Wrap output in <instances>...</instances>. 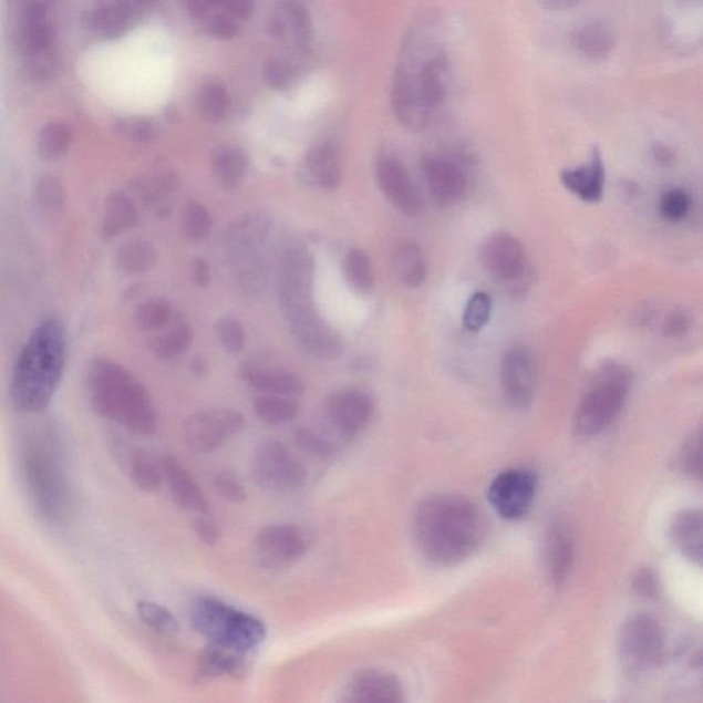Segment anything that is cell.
Instances as JSON below:
<instances>
[{
    "instance_id": "obj_50",
    "label": "cell",
    "mask_w": 703,
    "mask_h": 703,
    "mask_svg": "<svg viewBox=\"0 0 703 703\" xmlns=\"http://www.w3.org/2000/svg\"><path fill=\"white\" fill-rule=\"evenodd\" d=\"M680 471L690 477H701V433L691 434L679 456Z\"/></svg>"
},
{
    "instance_id": "obj_45",
    "label": "cell",
    "mask_w": 703,
    "mask_h": 703,
    "mask_svg": "<svg viewBox=\"0 0 703 703\" xmlns=\"http://www.w3.org/2000/svg\"><path fill=\"white\" fill-rule=\"evenodd\" d=\"M294 443L306 454L322 459L333 456L337 451V445L331 440L310 427H300L294 434Z\"/></svg>"
},
{
    "instance_id": "obj_23",
    "label": "cell",
    "mask_w": 703,
    "mask_h": 703,
    "mask_svg": "<svg viewBox=\"0 0 703 703\" xmlns=\"http://www.w3.org/2000/svg\"><path fill=\"white\" fill-rule=\"evenodd\" d=\"M164 482L176 505L196 514H209V503L192 473L174 456H164Z\"/></svg>"
},
{
    "instance_id": "obj_59",
    "label": "cell",
    "mask_w": 703,
    "mask_h": 703,
    "mask_svg": "<svg viewBox=\"0 0 703 703\" xmlns=\"http://www.w3.org/2000/svg\"><path fill=\"white\" fill-rule=\"evenodd\" d=\"M548 10L565 11L576 8L582 0H539Z\"/></svg>"
},
{
    "instance_id": "obj_30",
    "label": "cell",
    "mask_w": 703,
    "mask_h": 703,
    "mask_svg": "<svg viewBox=\"0 0 703 703\" xmlns=\"http://www.w3.org/2000/svg\"><path fill=\"white\" fill-rule=\"evenodd\" d=\"M211 170L217 182L225 188H236L241 185L248 173V157L242 148L223 145L211 152Z\"/></svg>"
},
{
    "instance_id": "obj_55",
    "label": "cell",
    "mask_w": 703,
    "mask_h": 703,
    "mask_svg": "<svg viewBox=\"0 0 703 703\" xmlns=\"http://www.w3.org/2000/svg\"><path fill=\"white\" fill-rule=\"evenodd\" d=\"M633 588L639 596L645 598L657 597V592H659V581H657L653 570L648 568L639 570L638 573L634 575Z\"/></svg>"
},
{
    "instance_id": "obj_12",
    "label": "cell",
    "mask_w": 703,
    "mask_h": 703,
    "mask_svg": "<svg viewBox=\"0 0 703 703\" xmlns=\"http://www.w3.org/2000/svg\"><path fill=\"white\" fill-rule=\"evenodd\" d=\"M312 531L299 524H272L255 537L257 561L267 569H283L299 562L310 552Z\"/></svg>"
},
{
    "instance_id": "obj_20",
    "label": "cell",
    "mask_w": 703,
    "mask_h": 703,
    "mask_svg": "<svg viewBox=\"0 0 703 703\" xmlns=\"http://www.w3.org/2000/svg\"><path fill=\"white\" fill-rule=\"evenodd\" d=\"M345 700L354 703H400L404 701V689L396 674L365 669L354 674L348 684Z\"/></svg>"
},
{
    "instance_id": "obj_53",
    "label": "cell",
    "mask_w": 703,
    "mask_h": 703,
    "mask_svg": "<svg viewBox=\"0 0 703 703\" xmlns=\"http://www.w3.org/2000/svg\"><path fill=\"white\" fill-rule=\"evenodd\" d=\"M691 324L693 323H691L689 313L676 308V310L669 312L662 322V334L669 339H680L689 333Z\"/></svg>"
},
{
    "instance_id": "obj_32",
    "label": "cell",
    "mask_w": 703,
    "mask_h": 703,
    "mask_svg": "<svg viewBox=\"0 0 703 703\" xmlns=\"http://www.w3.org/2000/svg\"><path fill=\"white\" fill-rule=\"evenodd\" d=\"M138 220V211L127 194L113 193L108 196L105 209L104 234L108 238L128 231Z\"/></svg>"
},
{
    "instance_id": "obj_9",
    "label": "cell",
    "mask_w": 703,
    "mask_h": 703,
    "mask_svg": "<svg viewBox=\"0 0 703 703\" xmlns=\"http://www.w3.org/2000/svg\"><path fill=\"white\" fill-rule=\"evenodd\" d=\"M19 43L33 79L53 76L59 66V40L49 0H25L19 17Z\"/></svg>"
},
{
    "instance_id": "obj_36",
    "label": "cell",
    "mask_w": 703,
    "mask_h": 703,
    "mask_svg": "<svg viewBox=\"0 0 703 703\" xmlns=\"http://www.w3.org/2000/svg\"><path fill=\"white\" fill-rule=\"evenodd\" d=\"M255 413L257 418L267 425H285L299 414V404L293 397L262 394L255 400Z\"/></svg>"
},
{
    "instance_id": "obj_25",
    "label": "cell",
    "mask_w": 703,
    "mask_h": 703,
    "mask_svg": "<svg viewBox=\"0 0 703 703\" xmlns=\"http://www.w3.org/2000/svg\"><path fill=\"white\" fill-rule=\"evenodd\" d=\"M570 44L582 59L592 62L608 60L617 45V33L610 22H586L570 33Z\"/></svg>"
},
{
    "instance_id": "obj_6",
    "label": "cell",
    "mask_w": 703,
    "mask_h": 703,
    "mask_svg": "<svg viewBox=\"0 0 703 703\" xmlns=\"http://www.w3.org/2000/svg\"><path fill=\"white\" fill-rule=\"evenodd\" d=\"M21 462L28 494L40 516L51 523L64 519L70 490L59 447L49 440L33 438L24 445Z\"/></svg>"
},
{
    "instance_id": "obj_1",
    "label": "cell",
    "mask_w": 703,
    "mask_h": 703,
    "mask_svg": "<svg viewBox=\"0 0 703 703\" xmlns=\"http://www.w3.org/2000/svg\"><path fill=\"white\" fill-rule=\"evenodd\" d=\"M451 60L438 21L421 20L400 51L392 84L394 116L411 131H422L447 102Z\"/></svg>"
},
{
    "instance_id": "obj_29",
    "label": "cell",
    "mask_w": 703,
    "mask_h": 703,
    "mask_svg": "<svg viewBox=\"0 0 703 703\" xmlns=\"http://www.w3.org/2000/svg\"><path fill=\"white\" fill-rule=\"evenodd\" d=\"M242 379L250 387L265 394L296 397L304 392V385L296 375L257 368V365H245Z\"/></svg>"
},
{
    "instance_id": "obj_21",
    "label": "cell",
    "mask_w": 703,
    "mask_h": 703,
    "mask_svg": "<svg viewBox=\"0 0 703 703\" xmlns=\"http://www.w3.org/2000/svg\"><path fill=\"white\" fill-rule=\"evenodd\" d=\"M139 14L125 0H94L87 11L89 30L101 39L122 38Z\"/></svg>"
},
{
    "instance_id": "obj_56",
    "label": "cell",
    "mask_w": 703,
    "mask_h": 703,
    "mask_svg": "<svg viewBox=\"0 0 703 703\" xmlns=\"http://www.w3.org/2000/svg\"><path fill=\"white\" fill-rule=\"evenodd\" d=\"M221 8L226 13L236 17L239 21L250 19L256 8V0H221Z\"/></svg>"
},
{
    "instance_id": "obj_44",
    "label": "cell",
    "mask_w": 703,
    "mask_h": 703,
    "mask_svg": "<svg viewBox=\"0 0 703 703\" xmlns=\"http://www.w3.org/2000/svg\"><path fill=\"white\" fill-rule=\"evenodd\" d=\"M490 313H493V300L484 291H478L467 301L465 312H463V324L472 333H477L487 325Z\"/></svg>"
},
{
    "instance_id": "obj_17",
    "label": "cell",
    "mask_w": 703,
    "mask_h": 703,
    "mask_svg": "<svg viewBox=\"0 0 703 703\" xmlns=\"http://www.w3.org/2000/svg\"><path fill=\"white\" fill-rule=\"evenodd\" d=\"M422 173L433 201L440 207H449L465 198L468 190L467 175L454 158L428 154L422 159Z\"/></svg>"
},
{
    "instance_id": "obj_11",
    "label": "cell",
    "mask_w": 703,
    "mask_h": 703,
    "mask_svg": "<svg viewBox=\"0 0 703 703\" xmlns=\"http://www.w3.org/2000/svg\"><path fill=\"white\" fill-rule=\"evenodd\" d=\"M251 471L257 485L272 493H296L308 482L304 463L278 440H266L257 447Z\"/></svg>"
},
{
    "instance_id": "obj_52",
    "label": "cell",
    "mask_w": 703,
    "mask_h": 703,
    "mask_svg": "<svg viewBox=\"0 0 703 703\" xmlns=\"http://www.w3.org/2000/svg\"><path fill=\"white\" fill-rule=\"evenodd\" d=\"M207 31L217 40H231L241 31V21L231 14L217 13L208 17Z\"/></svg>"
},
{
    "instance_id": "obj_24",
    "label": "cell",
    "mask_w": 703,
    "mask_h": 703,
    "mask_svg": "<svg viewBox=\"0 0 703 703\" xmlns=\"http://www.w3.org/2000/svg\"><path fill=\"white\" fill-rule=\"evenodd\" d=\"M561 183L566 190L575 194L581 201L597 204L602 199L606 183V169L602 154L596 148L590 159L577 168L562 170Z\"/></svg>"
},
{
    "instance_id": "obj_3",
    "label": "cell",
    "mask_w": 703,
    "mask_h": 703,
    "mask_svg": "<svg viewBox=\"0 0 703 703\" xmlns=\"http://www.w3.org/2000/svg\"><path fill=\"white\" fill-rule=\"evenodd\" d=\"M65 362L64 324L55 318L44 320L25 342L11 374L10 397L15 409L24 413L48 409L61 384Z\"/></svg>"
},
{
    "instance_id": "obj_39",
    "label": "cell",
    "mask_w": 703,
    "mask_h": 703,
    "mask_svg": "<svg viewBox=\"0 0 703 703\" xmlns=\"http://www.w3.org/2000/svg\"><path fill=\"white\" fill-rule=\"evenodd\" d=\"M344 271L348 282L360 293H368L374 286V272L369 256L363 250L352 249L348 251L344 262Z\"/></svg>"
},
{
    "instance_id": "obj_42",
    "label": "cell",
    "mask_w": 703,
    "mask_h": 703,
    "mask_svg": "<svg viewBox=\"0 0 703 703\" xmlns=\"http://www.w3.org/2000/svg\"><path fill=\"white\" fill-rule=\"evenodd\" d=\"M193 340L192 330L186 324L176 325L168 333L153 341V351L162 359H174L187 351Z\"/></svg>"
},
{
    "instance_id": "obj_28",
    "label": "cell",
    "mask_w": 703,
    "mask_h": 703,
    "mask_svg": "<svg viewBox=\"0 0 703 703\" xmlns=\"http://www.w3.org/2000/svg\"><path fill=\"white\" fill-rule=\"evenodd\" d=\"M306 168L313 183L323 190L333 192L341 185V159L333 142L313 146L306 158Z\"/></svg>"
},
{
    "instance_id": "obj_18",
    "label": "cell",
    "mask_w": 703,
    "mask_h": 703,
    "mask_svg": "<svg viewBox=\"0 0 703 703\" xmlns=\"http://www.w3.org/2000/svg\"><path fill=\"white\" fill-rule=\"evenodd\" d=\"M482 259L496 281L516 283L528 270L527 254L521 242L507 232H496L485 241Z\"/></svg>"
},
{
    "instance_id": "obj_49",
    "label": "cell",
    "mask_w": 703,
    "mask_h": 703,
    "mask_svg": "<svg viewBox=\"0 0 703 703\" xmlns=\"http://www.w3.org/2000/svg\"><path fill=\"white\" fill-rule=\"evenodd\" d=\"M118 131L125 138L138 143H147L156 139L157 125L152 120L143 117L124 118L118 123Z\"/></svg>"
},
{
    "instance_id": "obj_7",
    "label": "cell",
    "mask_w": 703,
    "mask_h": 703,
    "mask_svg": "<svg viewBox=\"0 0 703 703\" xmlns=\"http://www.w3.org/2000/svg\"><path fill=\"white\" fill-rule=\"evenodd\" d=\"M632 385L633 373L627 365L617 362L600 365L577 405L575 432L585 438L603 433L624 409Z\"/></svg>"
},
{
    "instance_id": "obj_37",
    "label": "cell",
    "mask_w": 703,
    "mask_h": 703,
    "mask_svg": "<svg viewBox=\"0 0 703 703\" xmlns=\"http://www.w3.org/2000/svg\"><path fill=\"white\" fill-rule=\"evenodd\" d=\"M73 134L70 125L62 122H50L40 130L38 139L39 156L48 162L64 156L70 151Z\"/></svg>"
},
{
    "instance_id": "obj_38",
    "label": "cell",
    "mask_w": 703,
    "mask_h": 703,
    "mask_svg": "<svg viewBox=\"0 0 703 703\" xmlns=\"http://www.w3.org/2000/svg\"><path fill=\"white\" fill-rule=\"evenodd\" d=\"M156 260V249L146 241L125 244L117 255L118 267L127 273H142L151 270Z\"/></svg>"
},
{
    "instance_id": "obj_58",
    "label": "cell",
    "mask_w": 703,
    "mask_h": 703,
    "mask_svg": "<svg viewBox=\"0 0 703 703\" xmlns=\"http://www.w3.org/2000/svg\"><path fill=\"white\" fill-rule=\"evenodd\" d=\"M185 6L188 13L196 20L208 19L210 10L214 9L209 0H185Z\"/></svg>"
},
{
    "instance_id": "obj_40",
    "label": "cell",
    "mask_w": 703,
    "mask_h": 703,
    "mask_svg": "<svg viewBox=\"0 0 703 703\" xmlns=\"http://www.w3.org/2000/svg\"><path fill=\"white\" fill-rule=\"evenodd\" d=\"M136 613H138L143 624L154 632L168 634V637L179 632V622H177L176 617L162 604L141 600L136 603Z\"/></svg>"
},
{
    "instance_id": "obj_54",
    "label": "cell",
    "mask_w": 703,
    "mask_h": 703,
    "mask_svg": "<svg viewBox=\"0 0 703 703\" xmlns=\"http://www.w3.org/2000/svg\"><path fill=\"white\" fill-rule=\"evenodd\" d=\"M193 529L198 539L207 546H215L220 540L219 525L210 518L209 514H197L193 521Z\"/></svg>"
},
{
    "instance_id": "obj_19",
    "label": "cell",
    "mask_w": 703,
    "mask_h": 703,
    "mask_svg": "<svg viewBox=\"0 0 703 703\" xmlns=\"http://www.w3.org/2000/svg\"><path fill=\"white\" fill-rule=\"evenodd\" d=\"M376 180L393 207L405 216H418L425 207L422 193L397 158L384 156L376 164Z\"/></svg>"
},
{
    "instance_id": "obj_35",
    "label": "cell",
    "mask_w": 703,
    "mask_h": 703,
    "mask_svg": "<svg viewBox=\"0 0 703 703\" xmlns=\"http://www.w3.org/2000/svg\"><path fill=\"white\" fill-rule=\"evenodd\" d=\"M197 108L199 116L209 123L225 120L231 108V95L226 85L216 80L205 83L197 94Z\"/></svg>"
},
{
    "instance_id": "obj_27",
    "label": "cell",
    "mask_w": 703,
    "mask_h": 703,
    "mask_svg": "<svg viewBox=\"0 0 703 703\" xmlns=\"http://www.w3.org/2000/svg\"><path fill=\"white\" fill-rule=\"evenodd\" d=\"M244 653L209 643L198 655L197 674L201 679L234 678L241 680L247 673Z\"/></svg>"
},
{
    "instance_id": "obj_13",
    "label": "cell",
    "mask_w": 703,
    "mask_h": 703,
    "mask_svg": "<svg viewBox=\"0 0 703 703\" xmlns=\"http://www.w3.org/2000/svg\"><path fill=\"white\" fill-rule=\"evenodd\" d=\"M245 416L236 410H205L188 416L183 423V438L188 448L209 454L225 447L244 431Z\"/></svg>"
},
{
    "instance_id": "obj_5",
    "label": "cell",
    "mask_w": 703,
    "mask_h": 703,
    "mask_svg": "<svg viewBox=\"0 0 703 703\" xmlns=\"http://www.w3.org/2000/svg\"><path fill=\"white\" fill-rule=\"evenodd\" d=\"M91 403L101 416L139 436H152L158 426L157 411L147 389L111 360H95L90 369Z\"/></svg>"
},
{
    "instance_id": "obj_47",
    "label": "cell",
    "mask_w": 703,
    "mask_h": 703,
    "mask_svg": "<svg viewBox=\"0 0 703 703\" xmlns=\"http://www.w3.org/2000/svg\"><path fill=\"white\" fill-rule=\"evenodd\" d=\"M211 230V217L201 204L190 203L185 211V232L193 242L208 238Z\"/></svg>"
},
{
    "instance_id": "obj_8",
    "label": "cell",
    "mask_w": 703,
    "mask_h": 703,
    "mask_svg": "<svg viewBox=\"0 0 703 703\" xmlns=\"http://www.w3.org/2000/svg\"><path fill=\"white\" fill-rule=\"evenodd\" d=\"M190 620L194 630L209 639L210 643L244 654L259 648L267 634L266 626L257 617L211 597L194 600Z\"/></svg>"
},
{
    "instance_id": "obj_15",
    "label": "cell",
    "mask_w": 703,
    "mask_h": 703,
    "mask_svg": "<svg viewBox=\"0 0 703 703\" xmlns=\"http://www.w3.org/2000/svg\"><path fill=\"white\" fill-rule=\"evenodd\" d=\"M503 397L511 409L523 411L534 403L537 389V365L534 354L523 347H514L503 354L500 362Z\"/></svg>"
},
{
    "instance_id": "obj_34",
    "label": "cell",
    "mask_w": 703,
    "mask_h": 703,
    "mask_svg": "<svg viewBox=\"0 0 703 703\" xmlns=\"http://www.w3.org/2000/svg\"><path fill=\"white\" fill-rule=\"evenodd\" d=\"M286 28V38H290L297 45L306 48L312 38V20L307 6L300 0H283L279 6Z\"/></svg>"
},
{
    "instance_id": "obj_26",
    "label": "cell",
    "mask_w": 703,
    "mask_h": 703,
    "mask_svg": "<svg viewBox=\"0 0 703 703\" xmlns=\"http://www.w3.org/2000/svg\"><path fill=\"white\" fill-rule=\"evenodd\" d=\"M702 513L685 508L674 516L669 536L674 548L690 562L702 565Z\"/></svg>"
},
{
    "instance_id": "obj_14",
    "label": "cell",
    "mask_w": 703,
    "mask_h": 703,
    "mask_svg": "<svg viewBox=\"0 0 703 703\" xmlns=\"http://www.w3.org/2000/svg\"><path fill=\"white\" fill-rule=\"evenodd\" d=\"M537 490V476L528 468H508L497 474L488 489L494 510L508 521L521 519L530 510Z\"/></svg>"
},
{
    "instance_id": "obj_31",
    "label": "cell",
    "mask_w": 703,
    "mask_h": 703,
    "mask_svg": "<svg viewBox=\"0 0 703 703\" xmlns=\"http://www.w3.org/2000/svg\"><path fill=\"white\" fill-rule=\"evenodd\" d=\"M393 271L407 289H418L426 279V261L418 245L404 242L394 251Z\"/></svg>"
},
{
    "instance_id": "obj_57",
    "label": "cell",
    "mask_w": 703,
    "mask_h": 703,
    "mask_svg": "<svg viewBox=\"0 0 703 703\" xmlns=\"http://www.w3.org/2000/svg\"><path fill=\"white\" fill-rule=\"evenodd\" d=\"M192 276L194 283L199 286V288H207V286L210 283L211 278L208 262L201 259H197L196 261H194L192 267Z\"/></svg>"
},
{
    "instance_id": "obj_48",
    "label": "cell",
    "mask_w": 703,
    "mask_h": 703,
    "mask_svg": "<svg viewBox=\"0 0 703 703\" xmlns=\"http://www.w3.org/2000/svg\"><path fill=\"white\" fill-rule=\"evenodd\" d=\"M217 335H219L220 344L225 348V351L231 354H238L244 351L245 330L242 324L236 319L225 318L217 323Z\"/></svg>"
},
{
    "instance_id": "obj_10",
    "label": "cell",
    "mask_w": 703,
    "mask_h": 703,
    "mask_svg": "<svg viewBox=\"0 0 703 703\" xmlns=\"http://www.w3.org/2000/svg\"><path fill=\"white\" fill-rule=\"evenodd\" d=\"M665 653V639L653 617L637 614L621 627L617 654L620 665L631 679L648 676L660 666Z\"/></svg>"
},
{
    "instance_id": "obj_33",
    "label": "cell",
    "mask_w": 703,
    "mask_h": 703,
    "mask_svg": "<svg viewBox=\"0 0 703 703\" xmlns=\"http://www.w3.org/2000/svg\"><path fill=\"white\" fill-rule=\"evenodd\" d=\"M128 471L133 483L145 493H156L164 483L162 459L145 449H136L131 455Z\"/></svg>"
},
{
    "instance_id": "obj_4",
    "label": "cell",
    "mask_w": 703,
    "mask_h": 703,
    "mask_svg": "<svg viewBox=\"0 0 703 703\" xmlns=\"http://www.w3.org/2000/svg\"><path fill=\"white\" fill-rule=\"evenodd\" d=\"M313 261L307 250L290 249L283 256L279 301L291 333L307 352L320 359L342 353L340 337L320 318L312 301Z\"/></svg>"
},
{
    "instance_id": "obj_2",
    "label": "cell",
    "mask_w": 703,
    "mask_h": 703,
    "mask_svg": "<svg viewBox=\"0 0 703 703\" xmlns=\"http://www.w3.org/2000/svg\"><path fill=\"white\" fill-rule=\"evenodd\" d=\"M411 534L427 562L448 568L478 550L484 540L485 524L482 513L466 497L438 494L416 505Z\"/></svg>"
},
{
    "instance_id": "obj_61",
    "label": "cell",
    "mask_w": 703,
    "mask_h": 703,
    "mask_svg": "<svg viewBox=\"0 0 703 703\" xmlns=\"http://www.w3.org/2000/svg\"><path fill=\"white\" fill-rule=\"evenodd\" d=\"M125 2H127L131 8L136 11V13L142 15L147 9H151L152 6L156 3V0H125Z\"/></svg>"
},
{
    "instance_id": "obj_46",
    "label": "cell",
    "mask_w": 703,
    "mask_h": 703,
    "mask_svg": "<svg viewBox=\"0 0 703 703\" xmlns=\"http://www.w3.org/2000/svg\"><path fill=\"white\" fill-rule=\"evenodd\" d=\"M693 201L690 194L682 188H672L662 196L660 214L669 223H679L689 216Z\"/></svg>"
},
{
    "instance_id": "obj_62",
    "label": "cell",
    "mask_w": 703,
    "mask_h": 703,
    "mask_svg": "<svg viewBox=\"0 0 703 703\" xmlns=\"http://www.w3.org/2000/svg\"><path fill=\"white\" fill-rule=\"evenodd\" d=\"M193 371H194V373H196L198 375H204L205 371H207V365H205L204 360H201V359L194 360Z\"/></svg>"
},
{
    "instance_id": "obj_43",
    "label": "cell",
    "mask_w": 703,
    "mask_h": 703,
    "mask_svg": "<svg viewBox=\"0 0 703 703\" xmlns=\"http://www.w3.org/2000/svg\"><path fill=\"white\" fill-rule=\"evenodd\" d=\"M261 74L267 87L281 91V93L293 87L299 77V72L290 62L279 59L267 60Z\"/></svg>"
},
{
    "instance_id": "obj_16",
    "label": "cell",
    "mask_w": 703,
    "mask_h": 703,
    "mask_svg": "<svg viewBox=\"0 0 703 703\" xmlns=\"http://www.w3.org/2000/svg\"><path fill=\"white\" fill-rule=\"evenodd\" d=\"M324 415L337 436L356 437L373 420V399L359 389H342L325 400Z\"/></svg>"
},
{
    "instance_id": "obj_60",
    "label": "cell",
    "mask_w": 703,
    "mask_h": 703,
    "mask_svg": "<svg viewBox=\"0 0 703 703\" xmlns=\"http://www.w3.org/2000/svg\"><path fill=\"white\" fill-rule=\"evenodd\" d=\"M654 157L657 163L661 165H671L674 159V154L671 152V148L664 145H657L654 147Z\"/></svg>"
},
{
    "instance_id": "obj_41",
    "label": "cell",
    "mask_w": 703,
    "mask_h": 703,
    "mask_svg": "<svg viewBox=\"0 0 703 703\" xmlns=\"http://www.w3.org/2000/svg\"><path fill=\"white\" fill-rule=\"evenodd\" d=\"M173 317V308L167 300L152 299L143 302L136 310L134 322L136 329L151 333L164 328Z\"/></svg>"
},
{
    "instance_id": "obj_51",
    "label": "cell",
    "mask_w": 703,
    "mask_h": 703,
    "mask_svg": "<svg viewBox=\"0 0 703 703\" xmlns=\"http://www.w3.org/2000/svg\"><path fill=\"white\" fill-rule=\"evenodd\" d=\"M214 485L223 499L232 503H242L248 499L247 489H245L238 477L230 472H217L214 477Z\"/></svg>"
},
{
    "instance_id": "obj_22",
    "label": "cell",
    "mask_w": 703,
    "mask_h": 703,
    "mask_svg": "<svg viewBox=\"0 0 703 703\" xmlns=\"http://www.w3.org/2000/svg\"><path fill=\"white\" fill-rule=\"evenodd\" d=\"M575 540L570 530L562 523L552 524L547 530L542 546V562L548 581L554 587H561L573 568Z\"/></svg>"
}]
</instances>
